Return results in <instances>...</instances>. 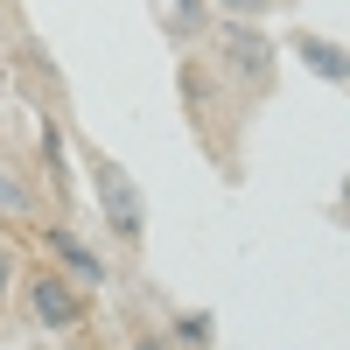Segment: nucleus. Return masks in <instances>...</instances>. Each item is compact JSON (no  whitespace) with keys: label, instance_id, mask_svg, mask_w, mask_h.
Instances as JSON below:
<instances>
[{"label":"nucleus","instance_id":"obj_4","mask_svg":"<svg viewBox=\"0 0 350 350\" xmlns=\"http://www.w3.org/2000/svg\"><path fill=\"white\" fill-rule=\"evenodd\" d=\"M42 239H49V252H56V273H64V280H77L84 295H92V287H105V259H98L92 245H84L70 224H49Z\"/></svg>","mask_w":350,"mask_h":350},{"label":"nucleus","instance_id":"obj_2","mask_svg":"<svg viewBox=\"0 0 350 350\" xmlns=\"http://www.w3.org/2000/svg\"><path fill=\"white\" fill-rule=\"evenodd\" d=\"M273 56H280V49L259 36V21H224V28H217V64H224L231 84H245L252 98L273 92Z\"/></svg>","mask_w":350,"mask_h":350},{"label":"nucleus","instance_id":"obj_3","mask_svg":"<svg viewBox=\"0 0 350 350\" xmlns=\"http://www.w3.org/2000/svg\"><path fill=\"white\" fill-rule=\"evenodd\" d=\"M28 315H36V329H49V336H77L84 329V287L64 280V273H36L28 280Z\"/></svg>","mask_w":350,"mask_h":350},{"label":"nucleus","instance_id":"obj_1","mask_svg":"<svg viewBox=\"0 0 350 350\" xmlns=\"http://www.w3.org/2000/svg\"><path fill=\"white\" fill-rule=\"evenodd\" d=\"M77 154H84V175H92V196H98L105 231H112L120 245H140V239H148V196H140V183H133L105 148H92V140H84Z\"/></svg>","mask_w":350,"mask_h":350},{"label":"nucleus","instance_id":"obj_10","mask_svg":"<svg viewBox=\"0 0 350 350\" xmlns=\"http://www.w3.org/2000/svg\"><path fill=\"white\" fill-rule=\"evenodd\" d=\"M8 295H14V252L0 245V308H8Z\"/></svg>","mask_w":350,"mask_h":350},{"label":"nucleus","instance_id":"obj_6","mask_svg":"<svg viewBox=\"0 0 350 350\" xmlns=\"http://www.w3.org/2000/svg\"><path fill=\"white\" fill-rule=\"evenodd\" d=\"M168 343H175V350H211V343H217V315H211V308H183V315L168 323Z\"/></svg>","mask_w":350,"mask_h":350},{"label":"nucleus","instance_id":"obj_11","mask_svg":"<svg viewBox=\"0 0 350 350\" xmlns=\"http://www.w3.org/2000/svg\"><path fill=\"white\" fill-rule=\"evenodd\" d=\"M133 350H175L168 336H133Z\"/></svg>","mask_w":350,"mask_h":350},{"label":"nucleus","instance_id":"obj_7","mask_svg":"<svg viewBox=\"0 0 350 350\" xmlns=\"http://www.w3.org/2000/svg\"><path fill=\"white\" fill-rule=\"evenodd\" d=\"M211 8H224L231 21H267V14H273V0H211Z\"/></svg>","mask_w":350,"mask_h":350},{"label":"nucleus","instance_id":"obj_5","mask_svg":"<svg viewBox=\"0 0 350 350\" xmlns=\"http://www.w3.org/2000/svg\"><path fill=\"white\" fill-rule=\"evenodd\" d=\"M287 49L301 56V64L323 77V84H343L350 77V56H343V42L336 36H315V28H295V36H287Z\"/></svg>","mask_w":350,"mask_h":350},{"label":"nucleus","instance_id":"obj_8","mask_svg":"<svg viewBox=\"0 0 350 350\" xmlns=\"http://www.w3.org/2000/svg\"><path fill=\"white\" fill-rule=\"evenodd\" d=\"M175 28H189V36H203V28H211V14H203V0H175Z\"/></svg>","mask_w":350,"mask_h":350},{"label":"nucleus","instance_id":"obj_9","mask_svg":"<svg viewBox=\"0 0 350 350\" xmlns=\"http://www.w3.org/2000/svg\"><path fill=\"white\" fill-rule=\"evenodd\" d=\"M0 217H28V196L8 183V175H0Z\"/></svg>","mask_w":350,"mask_h":350}]
</instances>
